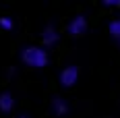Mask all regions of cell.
<instances>
[{"label":"cell","instance_id":"obj_2","mask_svg":"<svg viewBox=\"0 0 120 118\" xmlns=\"http://www.w3.org/2000/svg\"><path fill=\"white\" fill-rule=\"evenodd\" d=\"M79 81V66H75V64H68V66H64L58 75V83L64 87V89H71L75 87Z\"/></svg>","mask_w":120,"mask_h":118},{"label":"cell","instance_id":"obj_4","mask_svg":"<svg viewBox=\"0 0 120 118\" xmlns=\"http://www.w3.org/2000/svg\"><path fill=\"white\" fill-rule=\"evenodd\" d=\"M58 39H60V33H58V29L54 25H46L41 29V46L46 48V50L48 48H54L58 44Z\"/></svg>","mask_w":120,"mask_h":118},{"label":"cell","instance_id":"obj_10","mask_svg":"<svg viewBox=\"0 0 120 118\" xmlns=\"http://www.w3.org/2000/svg\"><path fill=\"white\" fill-rule=\"evenodd\" d=\"M19 118H29V116H27V114H21V116H19Z\"/></svg>","mask_w":120,"mask_h":118},{"label":"cell","instance_id":"obj_1","mask_svg":"<svg viewBox=\"0 0 120 118\" xmlns=\"http://www.w3.org/2000/svg\"><path fill=\"white\" fill-rule=\"evenodd\" d=\"M21 62L29 69H46L50 64L48 50L41 46H25L21 50Z\"/></svg>","mask_w":120,"mask_h":118},{"label":"cell","instance_id":"obj_7","mask_svg":"<svg viewBox=\"0 0 120 118\" xmlns=\"http://www.w3.org/2000/svg\"><path fill=\"white\" fill-rule=\"evenodd\" d=\"M108 31L112 37H116V39H120V19H112L108 23Z\"/></svg>","mask_w":120,"mask_h":118},{"label":"cell","instance_id":"obj_5","mask_svg":"<svg viewBox=\"0 0 120 118\" xmlns=\"http://www.w3.org/2000/svg\"><path fill=\"white\" fill-rule=\"evenodd\" d=\"M50 110H52V114H54V116L64 118V116H68L71 106H68V102H66L64 97L56 95V97H52V102H50Z\"/></svg>","mask_w":120,"mask_h":118},{"label":"cell","instance_id":"obj_6","mask_svg":"<svg viewBox=\"0 0 120 118\" xmlns=\"http://www.w3.org/2000/svg\"><path fill=\"white\" fill-rule=\"evenodd\" d=\"M15 110V95L11 91H0V114H11Z\"/></svg>","mask_w":120,"mask_h":118},{"label":"cell","instance_id":"obj_8","mask_svg":"<svg viewBox=\"0 0 120 118\" xmlns=\"http://www.w3.org/2000/svg\"><path fill=\"white\" fill-rule=\"evenodd\" d=\"M0 29H4V31H12L15 29V21H12L11 17H0Z\"/></svg>","mask_w":120,"mask_h":118},{"label":"cell","instance_id":"obj_11","mask_svg":"<svg viewBox=\"0 0 120 118\" xmlns=\"http://www.w3.org/2000/svg\"><path fill=\"white\" fill-rule=\"evenodd\" d=\"M118 48H120V39H118Z\"/></svg>","mask_w":120,"mask_h":118},{"label":"cell","instance_id":"obj_9","mask_svg":"<svg viewBox=\"0 0 120 118\" xmlns=\"http://www.w3.org/2000/svg\"><path fill=\"white\" fill-rule=\"evenodd\" d=\"M104 6H108V8H120V0H104Z\"/></svg>","mask_w":120,"mask_h":118},{"label":"cell","instance_id":"obj_3","mask_svg":"<svg viewBox=\"0 0 120 118\" xmlns=\"http://www.w3.org/2000/svg\"><path fill=\"white\" fill-rule=\"evenodd\" d=\"M87 29H89V23H87V17L85 15H77V17H72L68 25H66V31H68V35H83L87 33Z\"/></svg>","mask_w":120,"mask_h":118}]
</instances>
